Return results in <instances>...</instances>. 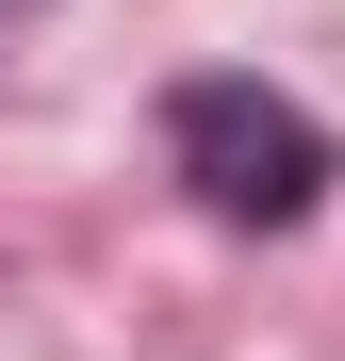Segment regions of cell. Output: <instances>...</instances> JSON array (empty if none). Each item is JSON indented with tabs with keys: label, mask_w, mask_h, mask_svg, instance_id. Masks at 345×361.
Instances as JSON below:
<instances>
[{
	"label": "cell",
	"mask_w": 345,
	"mask_h": 361,
	"mask_svg": "<svg viewBox=\"0 0 345 361\" xmlns=\"http://www.w3.org/2000/svg\"><path fill=\"white\" fill-rule=\"evenodd\" d=\"M164 164H181L198 214H230V230H296L329 197V132L279 82H181L164 99Z\"/></svg>",
	"instance_id": "6da1fadb"
}]
</instances>
